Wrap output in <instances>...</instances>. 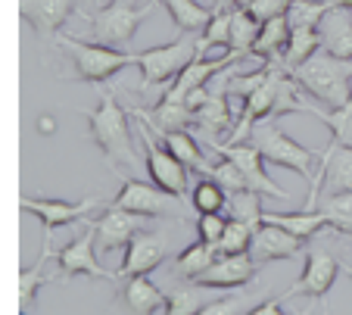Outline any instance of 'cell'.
I'll list each match as a JSON object with an SVG mask.
<instances>
[{
    "mask_svg": "<svg viewBox=\"0 0 352 315\" xmlns=\"http://www.w3.org/2000/svg\"><path fill=\"white\" fill-rule=\"evenodd\" d=\"M87 119V131H91L94 144L100 147L107 166L119 172L122 166H138V153H134V138H131V119L125 107L119 103L116 91H103L100 94L97 109H85L81 113Z\"/></svg>",
    "mask_w": 352,
    "mask_h": 315,
    "instance_id": "cell-1",
    "label": "cell"
},
{
    "mask_svg": "<svg viewBox=\"0 0 352 315\" xmlns=\"http://www.w3.org/2000/svg\"><path fill=\"white\" fill-rule=\"evenodd\" d=\"M290 75L309 97L324 103L327 109L346 107L352 97V60H337V56L318 50Z\"/></svg>",
    "mask_w": 352,
    "mask_h": 315,
    "instance_id": "cell-2",
    "label": "cell"
},
{
    "mask_svg": "<svg viewBox=\"0 0 352 315\" xmlns=\"http://www.w3.org/2000/svg\"><path fill=\"white\" fill-rule=\"evenodd\" d=\"M60 50L72 60V75L69 78L75 81H87V85H103V81L116 78L122 69L128 66H138V54L131 50H119V47H109V44H87V41H78L72 34H54Z\"/></svg>",
    "mask_w": 352,
    "mask_h": 315,
    "instance_id": "cell-3",
    "label": "cell"
},
{
    "mask_svg": "<svg viewBox=\"0 0 352 315\" xmlns=\"http://www.w3.org/2000/svg\"><path fill=\"white\" fill-rule=\"evenodd\" d=\"M250 144L265 156V162H274V166H280V169H290V172L302 175V178H309V182L318 175L315 166H321V160L309 147H302L299 141H293L290 134L278 125L274 116L256 122L253 131H250Z\"/></svg>",
    "mask_w": 352,
    "mask_h": 315,
    "instance_id": "cell-4",
    "label": "cell"
},
{
    "mask_svg": "<svg viewBox=\"0 0 352 315\" xmlns=\"http://www.w3.org/2000/svg\"><path fill=\"white\" fill-rule=\"evenodd\" d=\"M199 54V34H178L168 44L160 47H146L138 54L140 69V91H153V87L172 85Z\"/></svg>",
    "mask_w": 352,
    "mask_h": 315,
    "instance_id": "cell-5",
    "label": "cell"
},
{
    "mask_svg": "<svg viewBox=\"0 0 352 315\" xmlns=\"http://www.w3.org/2000/svg\"><path fill=\"white\" fill-rule=\"evenodd\" d=\"M160 7L156 0H150L146 7H134L128 0H109L107 7H100L91 16V34L100 44H109V47H125L131 44L134 34H138L140 22Z\"/></svg>",
    "mask_w": 352,
    "mask_h": 315,
    "instance_id": "cell-6",
    "label": "cell"
},
{
    "mask_svg": "<svg viewBox=\"0 0 352 315\" xmlns=\"http://www.w3.org/2000/svg\"><path fill=\"white\" fill-rule=\"evenodd\" d=\"M138 131H140V141H144V166H146L150 182H153L156 188H162L166 194L184 200V194H187V166L166 147V144H162L160 134H153V128L146 125V122L138 119Z\"/></svg>",
    "mask_w": 352,
    "mask_h": 315,
    "instance_id": "cell-7",
    "label": "cell"
},
{
    "mask_svg": "<svg viewBox=\"0 0 352 315\" xmlns=\"http://www.w3.org/2000/svg\"><path fill=\"white\" fill-rule=\"evenodd\" d=\"M209 147H212L219 156L231 160L234 166L243 172L246 188L253 191V194H259V197H274V200H290V191L280 188V184L274 182L272 175L265 172V156H262L250 141H243V144H221V141H212Z\"/></svg>",
    "mask_w": 352,
    "mask_h": 315,
    "instance_id": "cell-8",
    "label": "cell"
},
{
    "mask_svg": "<svg viewBox=\"0 0 352 315\" xmlns=\"http://www.w3.org/2000/svg\"><path fill=\"white\" fill-rule=\"evenodd\" d=\"M56 265H60L63 278L87 275V278H97V281H119L116 272H109V268H103L97 262V228H94V219H87V228L78 231L56 253Z\"/></svg>",
    "mask_w": 352,
    "mask_h": 315,
    "instance_id": "cell-9",
    "label": "cell"
},
{
    "mask_svg": "<svg viewBox=\"0 0 352 315\" xmlns=\"http://www.w3.org/2000/svg\"><path fill=\"white\" fill-rule=\"evenodd\" d=\"M346 191H352V147H346V144L331 138L324 156H321L318 175L312 178V188H309L306 209H315L318 197L346 194Z\"/></svg>",
    "mask_w": 352,
    "mask_h": 315,
    "instance_id": "cell-10",
    "label": "cell"
},
{
    "mask_svg": "<svg viewBox=\"0 0 352 315\" xmlns=\"http://www.w3.org/2000/svg\"><path fill=\"white\" fill-rule=\"evenodd\" d=\"M166 256H168L166 231H144L140 228L138 235L128 241L125 256H122V265L116 268V275H119V281L134 278V275H150V272H156V268L166 262Z\"/></svg>",
    "mask_w": 352,
    "mask_h": 315,
    "instance_id": "cell-11",
    "label": "cell"
},
{
    "mask_svg": "<svg viewBox=\"0 0 352 315\" xmlns=\"http://www.w3.org/2000/svg\"><path fill=\"white\" fill-rule=\"evenodd\" d=\"M243 50H228L225 56H219V60H206V56H199L190 63V66L184 69V72L178 75V78L172 81V85L166 87V94H162V100H172V103H184L187 97L193 94V91H199V87H209L215 81V75L228 72V69L234 66L237 60H243Z\"/></svg>",
    "mask_w": 352,
    "mask_h": 315,
    "instance_id": "cell-12",
    "label": "cell"
},
{
    "mask_svg": "<svg viewBox=\"0 0 352 315\" xmlns=\"http://www.w3.org/2000/svg\"><path fill=\"white\" fill-rule=\"evenodd\" d=\"M337 272H343V262H337L331 253H321V250H309L306 253V265H302V275L284 290L280 300H290V296H306V300H324L327 290L337 281Z\"/></svg>",
    "mask_w": 352,
    "mask_h": 315,
    "instance_id": "cell-13",
    "label": "cell"
},
{
    "mask_svg": "<svg viewBox=\"0 0 352 315\" xmlns=\"http://www.w3.org/2000/svg\"><path fill=\"white\" fill-rule=\"evenodd\" d=\"M22 213H32L41 219L44 235H54L60 228H69L72 221L85 219L87 213L97 209V197H85V200H50V197H22L19 200Z\"/></svg>",
    "mask_w": 352,
    "mask_h": 315,
    "instance_id": "cell-14",
    "label": "cell"
},
{
    "mask_svg": "<svg viewBox=\"0 0 352 315\" xmlns=\"http://www.w3.org/2000/svg\"><path fill=\"white\" fill-rule=\"evenodd\" d=\"M178 197L166 194L162 188H156L153 182H138V178H125L119 188V194H116V206L128 209V213L134 215H144V219H168L172 215V206Z\"/></svg>",
    "mask_w": 352,
    "mask_h": 315,
    "instance_id": "cell-15",
    "label": "cell"
},
{
    "mask_svg": "<svg viewBox=\"0 0 352 315\" xmlns=\"http://www.w3.org/2000/svg\"><path fill=\"white\" fill-rule=\"evenodd\" d=\"M256 272H259V262L250 253L219 256L206 268V275H199L193 284H203V287H212V290H240L253 281Z\"/></svg>",
    "mask_w": 352,
    "mask_h": 315,
    "instance_id": "cell-16",
    "label": "cell"
},
{
    "mask_svg": "<svg viewBox=\"0 0 352 315\" xmlns=\"http://www.w3.org/2000/svg\"><path fill=\"white\" fill-rule=\"evenodd\" d=\"M140 225H144V215H134L128 213V209L122 206H109L103 209V213L94 219V228H97V253L100 250H125L128 241H131L134 235L140 231Z\"/></svg>",
    "mask_w": 352,
    "mask_h": 315,
    "instance_id": "cell-17",
    "label": "cell"
},
{
    "mask_svg": "<svg viewBox=\"0 0 352 315\" xmlns=\"http://www.w3.org/2000/svg\"><path fill=\"white\" fill-rule=\"evenodd\" d=\"M302 243H306V241H299L296 235L284 231L280 225H268V221H265V225L256 231L250 256H253L259 265L274 262V259H296V256L302 253Z\"/></svg>",
    "mask_w": 352,
    "mask_h": 315,
    "instance_id": "cell-18",
    "label": "cell"
},
{
    "mask_svg": "<svg viewBox=\"0 0 352 315\" xmlns=\"http://www.w3.org/2000/svg\"><path fill=\"white\" fill-rule=\"evenodd\" d=\"M19 13L38 34H60L66 19L75 13V0H22Z\"/></svg>",
    "mask_w": 352,
    "mask_h": 315,
    "instance_id": "cell-19",
    "label": "cell"
},
{
    "mask_svg": "<svg viewBox=\"0 0 352 315\" xmlns=\"http://www.w3.org/2000/svg\"><path fill=\"white\" fill-rule=\"evenodd\" d=\"M321 50L337 60H352V7H333L318 25Z\"/></svg>",
    "mask_w": 352,
    "mask_h": 315,
    "instance_id": "cell-20",
    "label": "cell"
},
{
    "mask_svg": "<svg viewBox=\"0 0 352 315\" xmlns=\"http://www.w3.org/2000/svg\"><path fill=\"white\" fill-rule=\"evenodd\" d=\"M131 116H134V119H140V122H146V125L153 128L156 134L193 128V113L184 107V103H172V100H160L156 107H150V109L134 107Z\"/></svg>",
    "mask_w": 352,
    "mask_h": 315,
    "instance_id": "cell-21",
    "label": "cell"
},
{
    "mask_svg": "<svg viewBox=\"0 0 352 315\" xmlns=\"http://www.w3.org/2000/svg\"><path fill=\"white\" fill-rule=\"evenodd\" d=\"M122 303L128 306L131 315H156L166 306V290L156 287L146 275H134V278H125Z\"/></svg>",
    "mask_w": 352,
    "mask_h": 315,
    "instance_id": "cell-22",
    "label": "cell"
},
{
    "mask_svg": "<svg viewBox=\"0 0 352 315\" xmlns=\"http://www.w3.org/2000/svg\"><path fill=\"white\" fill-rule=\"evenodd\" d=\"M287 41H290V22H287V16L262 22L259 38L253 44V56H259L262 63H280L284 66Z\"/></svg>",
    "mask_w": 352,
    "mask_h": 315,
    "instance_id": "cell-23",
    "label": "cell"
},
{
    "mask_svg": "<svg viewBox=\"0 0 352 315\" xmlns=\"http://www.w3.org/2000/svg\"><path fill=\"white\" fill-rule=\"evenodd\" d=\"M156 3H162L168 10L175 28L181 34H203L215 13V7H203L197 0H156Z\"/></svg>",
    "mask_w": 352,
    "mask_h": 315,
    "instance_id": "cell-24",
    "label": "cell"
},
{
    "mask_svg": "<svg viewBox=\"0 0 352 315\" xmlns=\"http://www.w3.org/2000/svg\"><path fill=\"white\" fill-rule=\"evenodd\" d=\"M262 221H268V225H280L284 231L296 235L299 241H309V237L321 235V231L327 228L324 213H318V209H299V213H265L262 215Z\"/></svg>",
    "mask_w": 352,
    "mask_h": 315,
    "instance_id": "cell-25",
    "label": "cell"
},
{
    "mask_svg": "<svg viewBox=\"0 0 352 315\" xmlns=\"http://www.w3.org/2000/svg\"><path fill=\"white\" fill-rule=\"evenodd\" d=\"M162 138V144H166L168 150H172L175 156H178L181 162H184L187 169H193V172H203V175H209V162H206V156H203V147H199V141L190 134V128H181V131H166V134H160Z\"/></svg>",
    "mask_w": 352,
    "mask_h": 315,
    "instance_id": "cell-26",
    "label": "cell"
},
{
    "mask_svg": "<svg viewBox=\"0 0 352 315\" xmlns=\"http://www.w3.org/2000/svg\"><path fill=\"white\" fill-rule=\"evenodd\" d=\"M215 259H219V247L206 241H197L187 250H181V256L175 259V272L181 275V281H197L199 275H206V268Z\"/></svg>",
    "mask_w": 352,
    "mask_h": 315,
    "instance_id": "cell-27",
    "label": "cell"
},
{
    "mask_svg": "<svg viewBox=\"0 0 352 315\" xmlns=\"http://www.w3.org/2000/svg\"><path fill=\"white\" fill-rule=\"evenodd\" d=\"M315 209H318V213H324L327 228H331V231L352 237V191H346V194L318 197Z\"/></svg>",
    "mask_w": 352,
    "mask_h": 315,
    "instance_id": "cell-28",
    "label": "cell"
},
{
    "mask_svg": "<svg viewBox=\"0 0 352 315\" xmlns=\"http://www.w3.org/2000/svg\"><path fill=\"white\" fill-rule=\"evenodd\" d=\"M209 296L203 284L184 281L178 287L166 290V315H197L199 309H206Z\"/></svg>",
    "mask_w": 352,
    "mask_h": 315,
    "instance_id": "cell-29",
    "label": "cell"
},
{
    "mask_svg": "<svg viewBox=\"0 0 352 315\" xmlns=\"http://www.w3.org/2000/svg\"><path fill=\"white\" fill-rule=\"evenodd\" d=\"M50 237L54 235H44V247H41L38 259L19 272V303H22V309H25L28 303L38 300V290L50 281V278L44 275V265H47V259H50Z\"/></svg>",
    "mask_w": 352,
    "mask_h": 315,
    "instance_id": "cell-30",
    "label": "cell"
},
{
    "mask_svg": "<svg viewBox=\"0 0 352 315\" xmlns=\"http://www.w3.org/2000/svg\"><path fill=\"white\" fill-rule=\"evenodd\" d=\"M318 50H321L318 28H290V41H287V50H284V69L293 72V69H299Z\"/></svg>",
    "mask_w": 352,
    "mask_h": 315,
    "instance_id": "cell-31",
    "label": "cell"
},
{
    "mask_svg": "<svg viewBox=\"0 0 352 315\" xmlns=\"http://www.w3.org/2000/svg\"><path fill=\"white\" fill-rule=\"evenodd\" d=\"M228 219H240L246 221L250 228L259 231L265 221H262V215H265V209H262V197L253 194V191H237V194H228Z\"/></svg>",
    "mask_w": 352,
    "mask_h": 315,
    "instance_id": "cell-32",
    "label": "cell"
},
{
    "mask_svg": "<svg viewBox=\"0 0 352 315\" xmlns=\"http://www.w3.org/2000/svg\"><path fill=\"white\" fill-rule=\"evenodd\" d=\"M190 206L197 209V215L199 213H225V206H228V191L221 188L215 178H199L197 184H193V191H190Z\"/></svg>",
    "mask_w": 352,
    "mask_h": 315,
    "instance_id": "cell-33",
    "label": "cell"
},
{
    "mask_svg": "<svg viewBox=\"0 0 352 315\" xmlns=\"http://www.w3.org/2000/svg\"><path fill=\"white\" fill-rule=\"evenodd\" d=\"M231 16L234 7H215L212 22L206 25V32L199 34V56H206V50L212 47H231Z\"/></svg>",
    "mask_w": 352,
    "mask_h": 315,
    "instance_id": "cell-34",
    "label": "cell"
},
{
    "mask_svg": "<svg viewBox=\"0 0 352 315\" xmlns=\"http://www.w3.org/2000/svg\"><path fill=\"white\" fill-rule=\"evenodd\" d=\"M331 10V0H293L287 10V22H290V28H318Z\"/></svg>",
    "mask_w": 352,
    "mask_h": 315,
    "instance_id": "cell-35",
    "label": "cell"
},
{
    "mask_svg": "<svg viewBox=\"0 0 352 315\" xmlns=\"http://www.w3.org/2000/svg\"><path fill=\"white\" fill-rule=\"evenodd\" d=\"M259 28L262 22L253 19L246 13L243 7H234V16H231V47L228 50H243V54H253V44L259 38Z\"/></svg>",
    "mask_w": 352,
    "mask_h": 315,
    "instance_id": "cell-36",
    "label": "cell"
},
{
    "mask_svg": "<svg viewBox=\"0 0 352 315\" xmlns=\"http://www.w3.org/2000/svg\"><path fill=\"white\" fill-rule=\"evenodd\" d=\"M253 237H256V228H250V225L240 219H228L225 235H221V241L215 243V247H219V256L250 253V250H253Z\"/></svg>",
    "mask_w": 352,
    "mask_h": 315,
    "instance_id": "cell-37",
    "label": "cell"
},
{
    "mask_svg": "<svg viewBox=\"0 0 352 315\" xmlns=\"http://www.w3.org/2000/svg\"><path fill=\"white\" fill-rule=\"evenodd\" d=\"M250 303H253V294L250 290H231L225 296H212L206 303V309H199L197 315H243L250 312Z\"/></svg>",
    "mask_w": 352,
    "mask_h": 315,
    "instance_id": "cell-38",
    "label": "cell"
},
{
    "mask_svg": "<svg viewBox=\"0 0 352 315\" xmlns=\"http://www.w3.org/2000/svg\"><path fill=\"white\" fill-rule=\"evenodd\" d=\"M318 119L331 128L333 141L352 147V97H349V103H346V107H340V109H321Z\"/></svg>",
    "mask_w": 352,
    "mask_h": 315,
    "instance_id": "cell-39",
    "label": "cell"
},
{
    "mask_svg": "<svg viewBox=\"0 0 352 315\" xmlns=\"http://www.w3.org/2000/svg\"><path fill=\"white\" fill-rule=\"evenodd\" d=\"M209 178H215V182H219L221 188L228 191V194H237V191H250V188H246L243 172H240V169L234 166L231 160H225V156H221V160L215 162L212 169H209Z\"/></svg>",
    "mask_w": 352,
    "mask_h": 315,
    "instance_id": "cell-40",
    "label": "cell"
},
{
    "mask_svg": "<svg viewBox=\"0 0 352 315\" xmlns=\"http://www.w3.org/2000/svg\"><path fill=\"white\" fill-rule=\"evenodd\" d=\"M290 3L293 0H240L237 7H243L253 19L268 22V19H278V16H287Z\"/></svg>",
    "mask_w": 352,
    "mask_h": 315,
    "instance_id": "cell-41",
    "label": "cell"
},
{
    "mask_svg": "<svg viewBox=\"0 0 352 315\" xmlns=\"http://www.w3.org/2000/svg\"><path fill=\"white\" fill-rule=\"evenodd\" d=\"M228 228V213H199L197 215V237L206 243H219Z\"/></svg>",
    "mask_w": 352,
    "mask_h": 315,
    "instance_id": "cell-42",
    "label": "cell"
},
{
    "mask_svg": "<svg viewBox=\"0 0 352 315\" xmlns=\"http://www.w3.org/2000/svg\"><path fill=\"white\" fill-rule=\"evenodd\" d=\"M243 315H287V312L280 309V300H265V303L253 306L250 312H243Z\"/></svg>",
    "mask_w": 352,
    "mask_h": 315,
    "instance_id": "cell-43",
    "label": "cell"
},
{
    "mask_svg": "<svg viewBox=\"0 0 352 315\" xmlns=\"http://www.w3.org/2000/svg\"><path fill=\"white\" fill-rule=\"evenodd\" d=\"M333 7H352V0H331Z\"/></svg>",
    "mask_w": 352,
    "mask_h": 315,
    "instance_id": "cell-44",
    "label": "cell"
},
{
    "mask_svg": "<svg viewBox=\"0 0 352 315\" xmlns=\"http://www.w3.org/2000/svg\"><path fill=\"white\" fill-rule=\"evenodd\" d=\"M343 272L349 275V281H352V265H343Z\"/></svg>",
    "mask_w": 352,
    "mask_h": 315,
    "instance_id": "cell-45",
    "label": "cell"
},
{
    "mask_svg": "<svg viewBox=\"0 0 352 315\" xmlns=\"http://www.w3.org/2000/svg\"><path fill=\"white\" fill-rule=\"evenodd\" d=\"M19 315H28V312H25V309H22V312H19Z\"/></svg>",
    "mask_w": 352,
    "mask_h": 315,
    "instance_id": "cell-46",
    "label": "cell"
},
{
    "mask_svg": "<svg viewBox=\"0 0 352 315\" xmlns=\"http://www.w3.org/2000/svg\"><path fill=\"white\" fill-rule=\"evenodd\" d=\"M302 315H309V312H302Z\"/></svg>",
    "mask_w": 352,
    "mask_h": 315,
    "instance_id": "cell-47",
    "label": "cell"
}]
</instances>
